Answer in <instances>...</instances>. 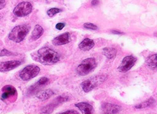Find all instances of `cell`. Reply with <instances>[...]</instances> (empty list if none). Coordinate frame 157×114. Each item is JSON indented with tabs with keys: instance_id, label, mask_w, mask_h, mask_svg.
I'll use <instances>...</instances> for the list:
<instances>
[{
	"instance_id": "6",
	"label": "cell",
	"mask_w": 157,
	"mask_h": 114,
	"mask_svg": "<svg viewBox=\"0 0 157 114\" xmlns=\"http://www.w3.org/2000/svg\"><path fill=\"white\" fill-rule=\"evenodd\" d=\"M33 9V6L30 2H23L18 4L14 9L13 14L18 17H23L29 15L31 13Z\"/></svg>"
},
{
	"instance_id": "25",
	"label": "cell",
	"mask_w": 157,
	"mask_h": 114,
	"mask_svg": "<svg viewBox=\"0 0 157 114\" xmlns=\"http://www.w3.org/2000/svg\"><path fill=\"white\" fill-rule=\"evenodd\" d=\"M60 114H79V113L77 111H74V110H68V111H67L64 112L60 113Z\"/></svg>"
},
{
	"instance_id": "19",
	"label": "cell",
	"mask_w": 157,
	"mask_h": 114,
	"mask_svg": "<svg viewBox=\"0 0 157 114\" xmlns=\"http://www.w3.org/2000/svg\"><path fill=\"white\" fill-rule=\"evenodd\" d=\"M155 102V99H153V98H150L148 100H146V101L141 102L140 104L136 105L135 108H137V109H142V108H147V107L152 105Z\"/></svg>"
},
{
	"instance_id": "1",
	"label": "cell",
	"mask_w": 157,
	"mask_h": 114,
	"mask_svg": "<svg viewBox=\"0 0 157 114\" xmlns=\"http://www.w3.org/2000/svg\"><path fill=\"white\" fill-rule=\"evenodd\" d=\"M34 60L37 61L44 65H51L55 64L60 60V57L59 53L48 47H43L38 51Z\"/></svg>"
},
{
	"instance_id": "26",
	"label": "cell",
	"mask_w": 157,
	"mask_h": 114,
	"mask_svg": "<svg viewBox=\"0 0 157 114\" xmlns=\"http://www.w3.org/2000/svg\"><path fill=\"white\" fill-rule=\"evenodd\" d=\"M6 6V0H0V10L3 9Z\"/></svg>"
},
{
	"instance_id": "20",
	"label": "cell",
	"mask_w": 157,
	"mask_h": 114,
	"mask_svg": "<svg viewBox=\"0 0 157 114\" xmlns=\"http://www.w3.org/2000/svg\"><path fill=\"white\" fill-rule=\"evenodd\" d=\"M61 11H62V10L60 9L54 8H51L48 9L47 13L49 17H52L55 16V14L60 12Z\"/></svg>"
},
{
	"instance_id": "17",
	"label": "cell",
	"mask_w": 157,
	"mask_h": 114,
	"mask_svg": "<svg viewBox=\"0 0 157 114\" xmlns=\"http://www.w3.org/2000/svg\"><path fill=\"white\" fill-rule=\"evenodd\" d=\"M157 54H154L148 57L145 61L146 64L151 69L156 68L157 66Z\"/></svg>"
},
{
	"instance_id": "8",
	"label": "cell",
	"mask_w": 157,
	"mask_h": 114,
	"mask_svg": "<svg viewBox=\"0 0 157 114\" xmlns=\"http://www.w3.org/2000/svg\"><path fill=\"white\" fill-rule=\"evenodd\" d=\"M21 62L19 61H10L0 62V72H5L10 71L21 64Z\"/></svg>"
},
{
	"instance_id": "27",
	"label": "cell",
	"mask_w": 157,
	"mask_h": 114,
	"mask_svg": "<svg viewBox=\"0 0 157 114\" xmlns=\"http://www.w3.org/2000/svg\"><path fill=\"white\" fill-rule=\"evenodd\" d=\"M98 0H92V2H91V4H92V5L94 6L98 5Z\"/></svg>"
},
{
	"instance_id": "9",
	"label": "cell",
	"mask_w": 157,
	"mask_h": 114,
	"mask_svg": "<svg viewBox=\"0 0 157 114\" xmlns=\"http://www.w3.org/2000/svg\"><path fill=\"white\" fill-rule=\"evenodd\" d=\"M68 100V97L62 96L58 97L55 102L50 104H48V105L43 108L42 112L44 113H50L53 112L54 109L59 104L66 102Z\"/></svg>"
},
{
	"instance_id": "7",
	"label": "cell",
	"mask_w": 157,
	"mask_h": 114,
	"mask_svg": "<svg viewBox=\"0 0 157 114\" xmlns=\"http://www.w3.org/2000/svg\"><path fill=\"white\" fill-rule=\"evenodd\" d=\"M137 59L133 56H126L123 59L121 64L118 68V70L121 72H128L134 65Z\"/></svg>"
},
{
	"instance_id": "28",
	"label": "cell",
	"mask_w": 157,
	"mask_h": 114,
	"mask_svg": "<svg viewBox=\"0 0 157 114\" xmlns=\"http://www.w3.org/2000/svg\"><path fill=\"white\" fill-rule=\"evenodd\" d=\"M112 33L115 34L120 35L122 34L123 33L121 32L118 31H117L113 30L112 31Z\"/></svg>"
},
{
	"instance_id": "24",
	"label": "cell",
	"mask_w": 157,
	"mask_h": 114,
	"mask_svg": "<svg viewBox=\"0 0 157 114\" xmlns=\"http://www.w3.org/2000/svg\"><path fill=\"white\" fill-rule=\"evenodd\" d=\"M65 26V24L64 23H59V24H56V28L58 30H62Z\"/></svg>"
},
{
	"instance_id": "16",
	"label": "cell",
	"mask_w": 157,
	"mask_h": 114,
	"mask_svg": "<svg viewBox=\"0 0 157 114\" xmlns=\"http://www.w3.org/2000/svg\"><path fill=\"white\" fill-rule=\"evenodd\" d=\"M43 28L39 25H36L33 31L32 32V39L33 40H36L40 38L43 34Z\"/></svg>"
},
{
	"instance_id": "13",
	"label": "cell",
	"mask_w": 157,
	"mask_h": 114,
	"mask_svg": "<svg viewBox=\"0 0 157 114\" xmlns=\"http://www.w3.org/2000/svg\"><path fill=\"white\" fill-rule=\"evenodd\" d=\"M75 107L84 114H91L94 113V110L93 106L87 102H82L75 104Z\"/></svg>"
},
{
	"instance_id": "11",
	"label": "cell",
	"mask_w": 157,
	"mask_h": 114,
	"mask_svg": "<svg viewBox=\"0 0 157 114\" xmlns=\"http://www.w3.org/2000/svg\"><path fill=\"white\" fill-rule=\"evenodd\" d=\"M1 99L2 100H6L12 96H14L17 94V91L16 89L13 86L6 85L2 89Z\"/></svg>"
},
{
	"instance_id": "18",
	"label": "cell",
	"mask_w": 157,
	"mask_h": 114,
	"mask_svg": "<svg viewBox=\"0 0 157 114\" xmlns=\"http://www.w3.org/2000/svg\"><path fill=\"white\" fill-rule=\"evenodd\" d=\"M102 53L107 58L111 59L116 57L117 50L113 48H105L103 49Z\"/></svg>"
},
{
	"instance_id": "23",
	"label": "cell",
	"mask_w": 157,
	"mask_h": 114,
	"mask_svg": "<svg viewBox=\"0 0 157 114\" xmlns=\"http://www.w3.org/2000/svg\"><path fill=\"white\" fill-rule=\"evenodd\" d=\"M13 55V54L10 51H8L6 49H3L2 50V52L0 53V56L3 57V56H10Z\"/></svg>"
},
{
	"instance_id": "5",
	"label": "cell",
	"mask_w": 157,
	"mask_h": 114,
	"mask_svg": "<svg viewBox=\"0 0 157 114\" xmlns=\"http://www.w3.org/2000/svg\"><path fill=\"white\" fill-rule=\"evenodd\" d=\"M40 71L38 66L30 65L24 68L19 73L20 78L23 81H28L36 77Z\"/></svg>"
},
{
	"instance_id": "2",
	"label": "cell",
	"mask_w": 157,
	"mask_h": 114,
	"mask_svg": "<svg viewBox=\"0 0 157 114\" xmlns=\"http://www.w3.org/2000/svg\"><path fill=\"white\" fill-rule=\"evenodd\" d=\"M29 26L27 25H18L16 26L9 34V39L15 42H22L29 33Z\"/></svg>"
},
{
	"instance_id": "29",
	"label": "cell",
	"mask_w": 157,
	"mask_h": 114,
	"mask_svg": "<svg viewBox=\"0 0 157 114\" xmlns=\"http://www.w3.org/2000/svg\"><path fill=\"white\" fill-rule=\"evenodd\" d=\"M2 15H1V14H0V20H1V19H2Z\"/></svg>"
},
{
	"instance_id": "3",
	"label": "cell",
	"mask_w": 157,
	"mask_h": 114,
	"mask_svg": "<svg viewBox=\"0 0 157 114\" xmlns=\"http://www.w3.org/2000/svg\"><path fill=\"white\" fill-rule=\"evenodd\" d=\"M96 61L94 58H88L82 61L77 68L78 75L84 76L88 75L96 68Z\"/></svg>"
},
{
	"instance_id": "10",
	"label": "cell",
	"mask_w": 157,
	"mask_h": 114,
	"mask_svg": "<svg viewBox=\"0 0 157 114\" xmlns=\"http://www.w3.org/2000/svg\"><path fill=\"white\" fill-rule=\"evenodd\" d=\"M71 41L70 34L68 32H66L55 37L52 41V43L55 46H60L69 43Z\"/></svg>"
},
{
	"instance_id": "15",
	"label": "cell",
	"mask_w": 157,
	"mask_h": 114,
	"mask_svg": "<svg viewBox=\"0 0 157 114\" xmlns=\"http://www.w3.org/2000/svg\"><path fill=\"white\" fill-rule=\"evenodd\" d=\"M55 94V93L51 90L48 89L46 90L40 91L37 93L36 97L42 100H47L50 98L51 97Z\"/></svg>"
},
{
	"instance_id": "14",
	"label": "cell",
	"mask_w": 157,
	"mask_h": 114,
	"mask_svg": "<svg viewBox=\"0 0 157 114\" xmlns=\"http://www.w3.org/2000/svg\"><path fill=\"white\" fill-rule=\"evenodd\" d=\"M94 45V42L92 39L86 38L79 43L78 47L82 51H88L91 50Z\"/></svg>"
},
{
	"instance_id": "12",
	"label": "cell",
	"mask_w": 157,
	"mask_h": 114,
	"mask_svg": "<svg viewBox=\"0 0 157 114\" xmlns=\"http://www.w3.org/2000/svg\"><path fill=\"white\" fill-rule=\"evenodd\" d=\"M122 109L121 106L110 103H104L101 106V110L104 114L118 113Z\"/></svg>"
},
{
	"instance_id": "4",
	"label": "cell",
	"mask_w": 157,
	"mask_h": 114,
	"mask_svg": "<svg viewBox=\"0 0 157 114\" xmlns=\"http://www.w3.org/2000/svg\"><path fill=\"white\" fill-rule=\"evenodd\" d=\"M106 78L105 76H97L84 81L81 83L82 89L85 93H88L101 84Z\"/></svg>"
},
{
	"instance_id": "21",
	"label": "cell",
	"mask_w": 157,
	"mask_h": 114,
	"mask_svg": "<svg viewBox=\"0 0 157 114\" xmlns=\"http://www.w3.org/2000/svg\"><path fill=\"white\" fill-rule=\"evenodd\" d=\"M48 79L46 77H42L39 79L38 81L37 82V83L41 87L44 86L45 85H47L48 83Z\"/></svg>"
},
{
	"instance_id": "22",
	"label": "cell",
	"mask_w": 157,
	"mask_h": 114,
	"mask_svg": "<svg viewBox=\"0 0 157 114\" xmlns=\"http://www.w3.org/2000/svg\"><path fill=\"white\" fill-rule=\"evenodd\" d=\"M84 27L85 28L88 29L93 30H97L98 29V27L94 24L91 23H85L84 24Z\"/></svg>"
}]
</instances>
